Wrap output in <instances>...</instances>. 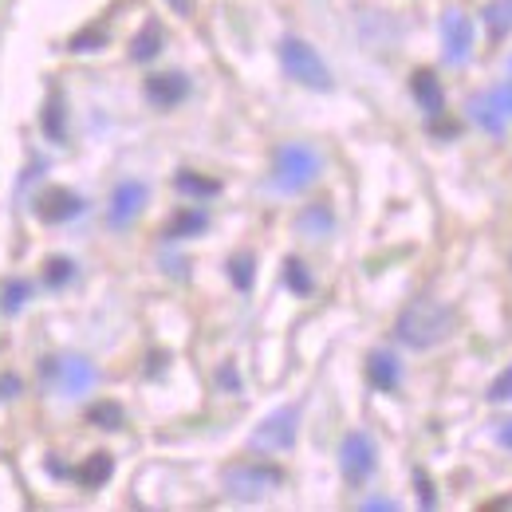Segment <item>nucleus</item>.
<instances>
[{
    "label": "nucleus",
    "mask_w": 512,
    "mask_h": 512,
    "mask_svg": "<svg viewBox=\"0 0 512 512\" xmlns=\"http://www.w3.org/2000/svg\"><path fill=\"white\" fill-rule=\"evenodd\" d=\"M284 485V469L272 461H237L225 469V493L237 501H260Z\"/></svg>",
    "instance_id": "nucleus-3"
},
{
    "label": "nucleus",
    "mask_w": 512,
    "mask_h": 512,
    "mask_svg": "<svg viewBox=\"0 0 512 512\" xmlns=\"http://www.w3.org/2000/svg\"><path fill=\"white\" fill-rule=\"evenodd\" d=\"M323 162L312 146H300V142H288L276 150L272 158V186L280 193H304L316 178H320Z\"/></svg>",
    "instance_id": "nucleus-2"
},
{
    "label": "nucleus",
    "mask_w": 512,
    "mask_h": 512,
    "mask_svg": "<svg viewBox=\"0 0 512 512\" xmlns=\"http://www.w3.org/2000/svg\"><path fill=\"white\" fill-rule=\"evenodd\" d=\"M40 127H44V138H52V142H64L67 138V115H64V95L60 91L48 95V107H44Z\"/></svg>",
    "instance_id": "nucleus-19"
},
{
    "label": "nucleus",
    "mask_w": 512,
    "mask_h": 512,
    "mask_svg": "<svg viewBox=\"0 0 512 512\" xmlns=\"http://www.w3.org/2000/svg\"><path fill=\"white\" fill-rule=\"evenodd\" d=\"M481 20H485L493 44L505 40V36H512V0H489L485 12H481Z\"/></svg>",
    "instance_id": "nucleus-18"
},
{
    "label": "nucleus",
    "mask_w": 512,
    "mask_h": 512,
    "mask_svg": "<svg viewBox=\"0 0 512 512\" xmlns=\"http://www.w3.org/2000/svg\"><path fill=\"white\" fill-rule=\"evenodd\" d=\"M449 331H453V312H449L446 304H438V300H414V304H406L398 323H394V335L406 347H414V351L438 347L442 339H449Z\"/></svg>",
    "instance_id": "nucleus-1"
},
{
    "label": "nucleus",
    "mask_w": 512,
    "mask_h": 512,
    "mask_svg": "<svg viewBox=\"0 0 512 512\" xmlns=\"http://www.w3.org/2000/svg\"><path fill=\"white\" fill-rule=\"evenodd\" d=\"M489 402H512V367H505V371L489 383Z\"/></svg>",
    "instance_id": "nucleus-29"
},
{
    "label": "nucleus",
    "mask_w": 512,
    "mask_h": 512,
    "mask_svg": "<svg viewBox=\"0 0 512 512\" xmlns=\"http://www.w3.org/2000/svg\"><path fill=\"white\" fill-rule=\"evenodd\" d=\"M209 229V213L205 209H178L170 221H166V229H162V241H190V237H201Z\"/></svg>",
    "instance_id": "nucleus-15"
},
{
    "label": "nucleus",
    "mask_w": 512,
    "mask_h": 512,
    "mask_svg": "<svg viewBox=\"0 0 512 512\" xmlns=\"http://www.w3.org/2000/svg\"><path fill=\"white\" fill-rule=\"evenodd\" d=\"M469 123L493 138H501L512 123V83H497L469 99Z\"/></svg>",
    "instance_id": "nucleus-6"
},
{
    "label": "nucleus",
    "mask_w": 512,
    "mask_h": 512,
    "mask_svg": "<svg viewBox=\"0 0 512 512\" xmlns=\"http://www.w3.org/2000/svg\"><path fill=\"white\" fill-rule=\"evenodd\" d=\"M280 64H284V71H288L300 87H308V91H331V87H335V83H331V71L323 64V56L308 40H300V36H284V40H280Z\"/></svg>",
    "instance_id": "nucleus-4"
},
{
    "label": "nucleus",
    "mask_w": 512,
    "mask_h": 512,
    "mask_svg": "<svg viewBox=\"0 0 512 512\" xmlns=\"http://www.w3.org/2000/svg\"><path fill=\"white\" fill-rule=\"evenodd\" d=\"M414 489H418V505L422 509H434L438 505V489H434V481H430L426 469H414Z\"/></svg>",
    "instance_id": "nucleus-28"
},
{
    "label": "nucleus",
    "mask_w": 512,
    "mask_h": 512,
    "mask_svg": "<svg viewBox=\"0 0 512 512\" xmlns=\"http://www.w3.org/2000/svg\"><path fill=\"white\" fill-rule=\"evenodd\" d=\"M296 430H300V406H280L256 426L253 446L268 449V453H284L296 446Z\"/></svg>",
    "instance_id": "nucleus-8"
},
{
    "label": "nucleus",
    "mask_w": 512,
    "mask_h": 512,
    "mask_svg": "<svg viewBox=\"0 0 512 512\" xmlns=\"http://www.w3.org/2000/svg\"><path fill=\"white\" fill-rule=\"evenodd\" d=\"M229 280H233V288L237 292H253L256 284V256L253 253H233L229 256Z\"/></svg>",
    "instance_id": "nucleus-22"
},
{
    "label": "nucleus",
    "mask_w": 512,
    "mask_h": 512,
    "mask_svg": "<svg viewBox=\"0 0 512 512\" xmlns=\"http://www.w3.org/2000/svg\"><path fill=\"white\" fill-rule=\"evenodd\" d=\"M146 201H150V190H146V182H119L115 190H111V205H107V221L115 225V229H130L134 221H138V213L146 209Z\"/></svg>",
    "instance_id": "nucleus-10"
},
{
    "label": "nucleus",
    "mask_w": 512,
    "mask_h": 512,
    "mask_svg": "<svg viewBox=\"0 0 512 512\" xmlns=\"http://www.w3.org/2000/svg\"><path fill=\"white\" fill-rule=\"evenodd\" d=\"M375 465H379V449H375V442H371V434L351 430V434L343 438V446H339L343 481H347V485H363V481H371Z\"/></svg>",
    "instance_id": "nucleus-7"
},
{
    "label": "nucleus",
    "mask_w": 512,
    "mask_h": 512,
    "mask_svg": "<svg viewBox=\"0 0 512 512\" xmlns=\"http://www.w3.org/2000/svg\"><path fill=\"white\" fill-rule=\"evenodd\" d=\"M296 229L308 233V237H327V233L335 229V217H331L327 205H308V209L296 217Z\"/></svg>",
    "instance_id": "nucleus-20"
},
{
    "label": "nucleus",
    "mask_w": 512,
    "mask_h": 512,
    "mask_svg": "<svg viewBox=\"0 0 512 512\" xmlns=\"http://www.w3.org/2000/svg\"><path fill=\"white\" fill-rule=\"evenodd\" d=\"M28 296H32V284H28V280H8V284L0 288V312H4V316L20 312V308L28 304Z\"/></svg>",
    "instance_id": "nucleus-24"
},
{
    "label": "nucleus",
    "mask_w": 512,
    "mask_h": 512,
    "mask_svg": "<svg viewBox=\"0 0 512 512\" xmlns=\"http://www.w3.org/2000/svg\"><path fill=\"white\" fill-rule=\"evenodd\" d=\"M166 4H170L178 16H190V12H193V0H166Z\"/></svg>",
    "instance_id": "nucleus-32"
},
{
    "label": "nucleus",
    "mask_w": 512,
    "mask_h": 512,
    "mask_svg": "<svg viewBox=\"0 0 512 512\" xmlns=\"http://www.w3.org/2000/svg\"><path fill=\"white\" fill-rule=\"evenodd\" d=\"M12 394H20V379L4 375V379H0V398H12Z\"/></svg>",
    "instance_id": "nucleus-30"
},
{
    "label": "nucleus",
    "mask_w": 512,
    "mask_h": 512,
    "mask_svg": "<svg viewBox=\"0 0 512 512\" xmlns=\"http://www.w3.org/2000/svg\"><path fill=\"white\" fill-rule=\"evenodd\" d=\"M190 99V79L182 71H162V75H150L146 79V103L158 107V111H174Z\"/></svg>",
    "instance_id": "nucleus-11"
},
{
    "label": "nucleus",
    "mask_w": 512,
    "mask_h": 512,
    "mask_svg": "<svg viewBox=\"0 0 512 512\" xmlns=\"http://www.w3.org/2000/svg\"><path fill=\"white\" fill-rule=\"evenodd\" d=\"M162 48H166V32H162V24H158V20H146V24L138 28V36L130 40V60H134V64H150Z\"/></svg>",
    "instance_id": "nucleus-16"
},
{
    "label": "nucleus",
    "mask_w": 512,
    "mask_h": 512,
    "mask_svg": "<svg viewBox=\"0 0 512 512\" xmlns=\"http://www.w3.org/2000/svg\"><path fill=\"white\" fill-rule=\"evenodd\" d=\"M367 383L383 394H394L398 383H402V363L394 351H371L367 355Z\"/></svg>",
    "instance_id": "nucleus-14"
},
{
    "label": "nucleus",
    "mask_w": 512,
    "mask_h": 512,
    "mask_svg": "<svg viewBox=\"0 0 512 512\" xmlns=\"http://www.w3.org/2000/svg\"><path fill=\"white\" fill-rule=\"evenodd\" d=\"M410 95H414L418 107L430 115V123L446 115V91H442V83H438V75H434L430 67H418V71L410 75Z\"/></svg>",
    "instance_id": "nucleus-13"
},
{
    "label": "nucleus",
    "mask_w": 512,
    "mask_h": 512,
    "mask_svg": "<svg viewBox=\"0 0 512 512\" xmlns=\"http://www.w3.org/2000/svg\"><path fill=\"white\" fill-rule=\"evenodd\" d=\"M111 473H115V461H111V453H95V457H87L71 477H75V485L79 489H87V493H95V489H103L107 481H111Z\"/></svg>",
    "instance_id": "nucleus-17"
},
{
    "label": "nucleus",
    "mask_w": 512,
    "mask_h": 512,
    "mask_svg": "<svg viewBox=\"0 0 512 512\" xmlns=\"http://www.w3.org/2000/svg\"><path fill=\"white\" fill-rule=\"evenodd\" d=\"M75 272H79V268H75L71 256H52V260L44 264V284H48V288H64V284L75 280Z\"/></svg>",
    "instance_id": "nucleus-25"
},
{
    "label": "nucleus",
    "mask_w": 512,
    "mask_h": 512,
    "mask_svg": "<svg viewBox=\"0 0 512 512\" xmlns=\"http://www.w3.org/2000/svg\"><path fill=\"white\" fill-rule=\"evenodd\" d=\"M221 386H233V390H237V371H233V367H221Z\"/></svg>",
    "instance_id": "nucleus-33"
},
{
    "label": "nucleus",
    "mask_w": 512,
    "mask_h": 512,
    "mask_svg": "<svg viewBox=\"0 0 512 512\" xmlns=\"http://www.w3.org/2000/svg\"><path fill=\"white\" fill-rule=\"evenodd\" d=\"M473 20L465 16V12H457V8H449L446 16H442V48H446V64L461 67L469 64V56H473Z\"/></svg>",
    "instance_id": "nucleus-9"
},
{
    "label": "nucleus",
    "mask_w": 512,
    "mask_h": 512,
    "mask_svg": "<svg viewBox=\"0 0 512 512\" xmlns=\"http://www.w3.org/2000/svg\"><path fill=\"white\" fill-rule=\"evenodd\" d=\"M99 48H107V28L103 24H91V28L71 36V52H99Z\"/></svg>",
    "instance_id": "nucleus-27"
},
{
    "label": "nucleus",
    "mask_w": 512,
    "mask_h": 512,
    "mask_svg": "<svg viewBox=\"0 0 512 512\" xmlns=\"http://www.w3.org/2000/svg\"><path fill=\"white\" fill-rule=\"evenodd\" d=\"M497 442H501L505 449H512V418H509V422H501V426H497Z\"/></svg>",
    "instance_id": "nucleus-31"
},
{
    "label": "nucleus",
    "mask_w": 512,
    "mask_h": 512,
    "mask_svg": "<svg viewBox=\"0 0 512 512\" xmlns=\"http://www.w3.org/2000/svg\"><path fill=\"white\" fill-rule=\"evenodd\" d=\"M87 205H83V197L71 190H60V186H52V190H44L36 197V217L44 221V225H64V221H75L79 213H83Z\"/></svg>",
    "instance_id": "nucleus-12"
},
{
    "label": "nucleus",
    "mask_w": 512,
    "mask_h": 512,
    "mask_svg": "<svg viewBox=\"0 0 512 512\" xmlns=\"http://www.w3.org/2000/svg\"><path fill=\"white\" fill-rule=\"evenodd\" d=\"M40 379H48L67 398H83L95 390L99 375L83 355H56V359H40Z\"/></svg>",
    "instance_id": "nucleus-5"
},
{
    "label": "nucleus",
    "mask_w": 512,
    "mask_h": 512,
    "mask_svg": "<svg viewBox=\"0 0 512 512\" xmlns=\"http://www.w3.org/2000/svg\"><path fill=\"white\" fill-rule=\"evenodd\" d=\"M284 284H288L296 296H312V292H316V280H312V272H308V264H304L300 256H288V260H284Z\"/></svg>",
    "instance_id": "nucleus-23"
},
{
    "label": "nucleus",
    "mask_w": 512,
    "mask_h": 512,
    "mask_svg": "<svg viewBox=\"0 0 512 512\" xmlns=\"http://www.w3.org/2000/svg\"><path fill=\"white\" fill-rule=\"evenodd\" d=\"M87 418H91L99 430H119L127 414H123V406H119V402H95V406L87 410Z\"/></svg>",
    "instance_id": "nucleus-26"
},
{
    "label": "nucleus",
    "mask_w": 512,
    "mask_h": 512,
    "mask_svg": "<svg viewBox=\"0 0 512 512\" xmlns=\"http://www.w3.org/2000/svg\"><path fill=\"white\" fill-rule=\"evenodd\" d=\"M174 186H178V193H186V197H217L221 193V182L217 178H205V174H197V170H182L178 178H174Z\"/></svg>",
    "instance_id": "nucleus-21"
}]
</instances>
